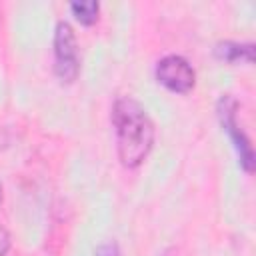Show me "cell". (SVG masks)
I'll list each match as a JSON object with an SVG mask.
<instances>
[{
  "mask_svg": "<svg viewBox=\"0 0 256 256\" xmlns=\"http://www.w3.org/2000/svg\"><path fill=\"white\" fill-rule=\"evenodd\" d=\"M118 158L126 168L144 162L154 144V124L146 110L130 96H120L112 108Z\"/></svg>",
  "mask_w": 256,
  "mask_h": 256,
  "instance_id": "1",
  "label": "cell"
},
{
  "mask_svg": "<svg viewBox=\"0 0 256 256\" xmlns=\"http://www.w3.org/2000/svg\"><path fill=\"white\" fill-rule=\"evenodd\" d=\"M54 72L60 82L70 84L80 72V54L74 30L68 22H58L54 32Z\"/></svg>",
  "mask_w": 256,
  "mask_h": 256,
  "instance_id": "2",
  "label": "cell"
},
{
  "mask_svg": "<svg viewBox=\"0 0 256 256\" xmlns=\"http://www.w3.org/2000/svg\"><path fill=\"white\" fill-rule=\"evenodd\" d=\"M156 80L170 92L186 94L194 88L196 72L186 58L170 54V56H164L156 64Z\"/></svg>",
  "mask_w": 256,
  "mask_h": 256,
  "instance_id": "3",
  "label": "cell"
},
{
  "mask_svg": "<svg viewBox=\"0 0 256 256\" xmlns=\"http://www.w3.org/2000/svg\"><path fill=\"white\" fill-rule=\"evenodd\" d=\"M236 110H238V102L232 98V96H224L218 104V114H220V122L224 126V130L230 134L236 150H238V156H240V162L242 166L250 172L254 168V154H252V146H250V140L246 138V134L242 132V128L238 126V118H236Z\"/></svg>",
  "mask_w": 256,
  "mask_h": 256,
  "instance_id": "4",
  "label": "cell"
},
{
  "mask_svg": "<svg viewBox=\"0 0 256 256\" xmlns=\"http://www.w3.org/2000/svg\"><path fill=\"white\" fill-rule=\"evenodd\" d=\"M216 54L222 58V60H228V62H234V60H240V58H246V60H252V46L246 44H234V42H222L216 46Z\"/></svg>",
  "mask_w": 256,
  "mask_h": 256,
  "instance_id": "5",
  "label": "cell"
},
{
  "mask_svg": "<svg viewBox=\"0 0 256 256\" xmlns=\"http://www.w3.org/2000/svg\"><path fill=\"white\" fill-rule=\"evenodd\" d=\"M70 10H72V14L76 16V20L80 24L90 26V24H94L98 20L100 4L98 2H92V0L90 2H74V4H70Z\"/></svg>",
  "mask_w": 256,
  "mask_h": 256,
  "instance_id": "6",
  "label": "cell"
},
{
  "mask_svg": "<svg viewBox=\"0 0 256 256\" xmlns=\"http://www.w3.org/2000/svg\"><path fill=\"white\" fill-rule=\"evenodd\" d=\"M8 248H10V234L6 232V228L0 226V256H6Z\"/></svg>",
  "mask_w": 256,
  "mask_h": 256,
  "instance_id": "7",
  "label": "cell"
},
{
  "mask_svg": "<svg viewBox=\"0 0 256 256\" xmlns=\"http://www.w3.org/2000/svg\"><path fill=\"white\" fill-rule=\"evenodd\" d=\"M0 204H2V184H0Z\"/></svg>",
  "mask_w": 256,
  "mask_h": 256,
  "instance_id": "8",
  "label": "cell"
}]
</instances>
